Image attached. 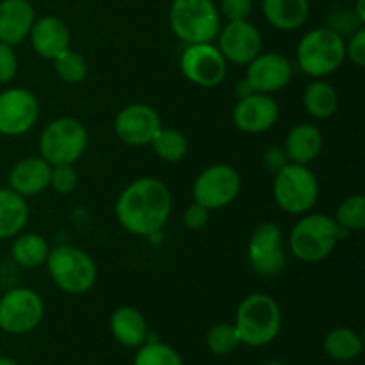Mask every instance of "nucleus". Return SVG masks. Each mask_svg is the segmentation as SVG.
<instances>
[{"label":"nucleus","mask_w":365,"mask_h":365,"mask_svg":"<svg viewBox=\"0 0 365 365\" xmlns=\"http://www.w3.org/2000/svg\"><path fill=\"white\" fill-rule=\"evenodd\" d=\"M173 209L171 191L160 178L141 177L120 192L114 214L123 230L139 237H153L166 227Z\"/></svg>","instance_id":"obj_1"},{"label":"nucleus","mask_w":365,"mask_h":365,"mask_svg":"<svg viewBox=\"0 0 365 365\" xmlns=\"http://www.w3.org/2000/svg\"><path fill=\"white\" fill-rule=\"evenodd\" d=\"M346 232L335 223L334 216L323 212H307L299 216L287 237L289 252L299 262L317 264L327 260L337 248Z\"/></svg>","instance_id":"obj_2"},{"label":"nucleus","mask_w":365,"mask_h":365,"mask_svg":"<svg viewBox=\"0 0 365 365\" xmlns=\"http://www.w3.org/2000/svg\"><path fill=\"white\" fill-rule=\"evenodd\" d=\"M234 327L241 344L262 348L280 335L282 309L273 296L266 292L248 294L237 307Z\"/></svg>","instance_id":"obj_3"},{"label":"nucleus","mask_w":365,"mask_h":365,"mask_svg":"<svg viewBox=\"0 0 365 365\" xmlns=\"http://www.w3.org/2000/svg\"><path fill=\"white\" fill-rule=\"evenodd\" d=\"M45 267L56 287L70 296L86 294L98 280L95 259L77 246L63 245L52 248Z\"/></svg>","instance_id":"obj_4"},{"label":"nucleus","mask_w":365,"mask_h":365,"mask_svg":"<svg viewBox=\"0 0 365 365\" xmlns=\"http://www.w3.org/2000/svg\"><path fill=\"white\" fill-rule=\"evenodd\" d=\"M344 61V38L330 27L312 29L296 46V64L310 78L330 77Z\"/></svg>","instance_id":"obj_5"},{"label":"nucleus","mask_w":365,"mask_h":365,"mask_svg":"<svg viewBox=\"0 0 365 365\" xmlns=\"http://www.w3.org/2000/svg\"><path fill=\"white\" fill-rule=\"evenodd\" d=\"M170 27L184 45L212 43L221 29V14L214 0H173Z\"/></svg>","instance_id":"obj_6"},{"label":"nucleus","mask_w":365,"mask_h":365,"mask_svg":"<svg viewBox=\"0 0 365 365\" xmlns=\"http://www.w3.org/2000/svg\"><path fill=\"white\" fill-rule=\"evenodd\" d=\"M319 178L303 164L289 163L274 173L273 200L285 214L303 216L319 200Z\"/></svg>","instance_id":"obj_7"},{"label":"nucleus","mask_w":365,"mask_h":365,"mask_svg":"<svg viewBox=\"0 0 365 365\" xmlns=\"http://www.w3.org/2000/svg\"><path fill=\"white\" fill-rule=\"evenodd\" d=\"M89 134L86 125L73 116H61L48 121L39 134V155L50 164H75L88 148Z\"/></svg>","instance_id":"obj_8"},{"label":"nucleus","mask_w":365,"mask_h":365,"mask_svg":"<svg viewBox=\"0 0 365 365\" xmlns=\"http://www.w3.org/2000/svg\"><path fill=\"white\" fill-rule=\"evenodd\" d=\"M45 302L31 287H13L0 296V330L9 335H27L41 324Z\"/></svg>","instance_id":"obj_9"},{"label":"nucleus","mask_w":365,"mask_h":365,"mask_svg":"<svg viewBox=\"0 0 365 365\" xmlns=\"http://www.w3.org/2000/svg\"><path fill=\"white\" fill-rule=\"evenodd\" d=\"M241 173L232 164H210L200 171L192 184V202L209 210H220L232 205L241 195Z\"/></svg>","instance_id":"obj_10"},{"label":"nucleus","mask_w":365,"mask_h":365,"mask_svg":"<svg viewBox=\"0 0 365 365\" xmlns=\"http://www.w3.org/2000/svg\"><path fill=\"white\" fill-rule=\"evenodd\" d=\"M248 262L260 277H277L287 266L284 232L273 221L259 223L250 234Z\"/></svg>","instance_id":"obj_11"},{"label":"nucleus","mask_w":365,"mask_h":365,"mask_svg":"<svg viewBox=\"0 0 365 365\" xmlns=\"http://www.w3.org/2000/svg\"><path fill=\"white\" fill-rule=\"evenodd\" d=\"M180 71L198 88H217L228 75V63L216 43L185 45L180 53Z\"/></svg>","instance_id":"obj_12"},{"label":"nucleus","mask_w":365,"mask_h":365,"mask_svg":"<svg viewBox=\"0 0 365 365\" xmlns=\"http://www.w3.org/2000/svg\"><path fill=\"white\" fill-rule=\"evenodd\" d=\"M39 120L38 96L25 88L0 91V135L20 138L29 134Z\"/></svg>","instance_id":"obj_13"},{"label":"nucleus","mask_w":365,"mask_h":365,"mask_svg":"<svg viewBox=\"0 0 365 365\" xmlns=\"http://www.w3.org/2000/svg\"><path fill=\"white\" fill-rule=\"evenodd\" d=\"M245 84L252 93L274 95L287 88L294 75L291 59L280 52H260L246 64Z\"/></svg>","instance_id":"obj_14"},{"label":"nucleus","mask_w":365,"mask_h":365,"mask_svg":"<svg viewBox=\"0 0 365 365\" xmlns=\"http://www.w3.org/2000/svg\"><path fill=\"white\" fill-rule=\"evenodd\" d=\"M216 46L228 64L246 66L264 50L262 34L250 20L227 21L216 36Z\"/></svg>","instance_id":"obj_15"},{"label":"nucleus","mask_w":365,"mask_h":365,"mask_svg":"<svg viewBox=\"0 0 365 365\" xmlns=\"http://www.w3.org/2000/svg\"><path fill=\"white\" fill-rule=\"evenodd\" d=\"M163 127L157 109L148 103H130L118 110L114 118V134L123 145L141 148L150 146L153 135Z\"/></svg>","instance_id":"obj_16"},{"label":"nucleus","mask_w":365,"mask_h":365,"mask_svg":"<svg viewBox=\"0 0 365 365\" xmlns=\"http://www.w3.org/2000/svg\"><path fill=\"white\" fill-rule=\"evenodd\" d=\"M280 120V106L271 95L248 93L239 96L232 110L234 127L242 134L257 135L269 132Z\"/></svg>","instance_id":"obj_17"},{"label":"nucleus","mask_w":365,"mask_h":365,"mask_svg":"<svg viewBox=\"0 0 365 365\" xmlns=\"http://www.w3.org/2000/svg\"><path fill=\"white\" fill-rule=\"evenodd\" d=\"M29 41L38 57L46 61H53L59 53L70 48L71 32L66 21L56 14H45L36 18L29 32Z\"/></svg>","instance_id":"obj_18"},{"label":"nucleus","mask_w":365,"mask_h":365,"mask_svg":"<svg viewBox=\"0 0 365 365\" xmlns=\"http://www.w3.org/2000/svg\"><path fill=\"white\" fill-rule=\"evenodd\" d=\"M52 166L41 155L24 157L18 160L7 175V187L24 198H34L50 187Z\"/></svg>","instance_id":"obj_19"},{"label":"nucleus","mask_w":365,"mask_h":365,"mask_svg":"<svg viewBox=\"0 0 365 365\" xmlns=\"http://www.w3.org/2000/svg\"><path fill=\"white\" fill-rule=\"evenodd\" d=\"M282 148H284L289 163L310 166L323 153L324 135L317 125L302 121L289 128Z\"/></svg>","instance_id":"obj_20"},{"label":"nucleus","mask_w":365,"mask_h":365,"mask_svg":"<svg viewBox=\"0 0 365 365\" xmlns=\"http://www.w3.org/2000/svg\"><path fill=\"white\" fill-rule=\"evenodd\" d=\"M34 21L36 11L29 0H0V43L20 45Z\"/></svg>","instance_id":"obj_21"},{"label":"nucleus","mask_w":365,"mask_h":365,"mask_svg":"<svg viewBox=\"0 0 365 365\" xmlns=\"http://www.w3.org/2000/svg\"><path fill=\"white\" fill-rule=\"evenodd\" d=\"M260 7L267 24L282 32L298 31L310 16L309 0H262Z\"/></svg>","instance_id":"obj_22"},{"label":"nucleus","mask_w":365,"mask_h":365,"mask_svg":"<svg viewBox=\"0 0 365 365\" xmlns=\"http://www.w3.org/2000/svg\"><path fill=\"white\" fill-rule=\"evenodd\" d=\"M110 334L121 346L138 349L148 339V324L135 307H118L110 316Z\"/></svg>","instance_id":"obj_23"},{"label":"nucleus","mask_w":365,"mask_h":365,"mask_svg":"<svg viewBox=\"0 0 365 365\" xmlns=\"http://www.w3.org/2000/svg\"><path fill=\"white\" fill-rule=\"evenodd\" d=\"M302 106L310 118L327 121L339 110V93L324 78H312L305 86L302 95Z\"/></svg>","instance_id":"obj_24"},{"label":"nucleus","mask_w":365,"mask_h":365,"mask_svg":"<svg viewBox=\"0 0 365 365\" xmlns=\"http://www.w3.org/2000/svg\"><path fill=\"white\" fill-rule=\"evenodd\" d=\"M29 210L27 198L9 187H0V241L16 237L27 227Z\"/></svg>","instance_id":"obj_25"},{"label":"nucleus","mask_w":365,"mask_h":365,"mask_svg":"<svg viewBox=\"0 0 365 365\" xmlns=\"http://www.w3.org/2000/svg\"><path fill=\"white\" fill-rule=\"evenodd\" d=\"M50 250H52L50 242L43 235L34 234V232H21L16 237H13L11 257L16 266L32 271L45 266Z\"/></svg>","instance_id":"obj_26"},{"label":"nucleus","mask_w":365,"mask_h":365,"mask_svg":"<svg viewBox=\"0 0 365 365\" xmlns=\"http://www.w3.org/2000/svg\"><path fill=\"white\" fill-rule=\"evenodd\" d=\"M323 351L334 362H353L364 351L362 335L348 327H337L323 339Z\"/></svg>","instance_id":"obj_27"},{"label":"nucleus","mask_w":365,"mask_h":365,"mask_svg":"<svg viewBox=\"0 0 365 365\" xmlns=\"http://www.w3.org/2000/svg\"><path fill=\"white\" fill-rule=\"evenodd\" d=\"M159 159L166 163H180L189 152V141L184 132L175 127H160L150 143Z\"/></svg>","instance_id":"obj_28"},{"label":"nucleus","mask_w":365,"mask_h":365,"mask_svg":"<svg viewBox=\"0 0 365 365\" xmlns=\"http://www.w3.org/2000/svg\"><path fill=\"white\" fill-rule=\"evenodd\" d=\"M52 63L57 78L61 82H64V84H82L86 81V77H88V61L84 59V56L81 52L73 50L71 46L68 50H64L63 53H59Z\"/></svg>","instance_id":"obj_29"},{"label":"nucleus","mask_w":365,"mask_h":365,"mask_svg":"<svg viewBox=\"0 0 365 365\" xmlns=\"http://www.w3.org/2000/svg\"><path fill=\"white\" fill-rule=\"evenodd\" d=\"M334 220L346 234L349 232H362L365 228V198L364 195L348 196L339 203L334 214Z\"/></svg>","instance_id":"obj_30"},{"label":"nucleus","mask_w":365,"mask_h":365,"mask_svg":"<svg viewBox=\"0 0 365 365\" xmlns=\"http://www.w3.org/2000/svg\"><path fill=\"white\" fill-rule=\"evenodd\" d=\"M134 365H184L180 353L159 341H150L139 346Z\"/></svg>","instance_id":"obj_31"},{"label":"nucleus","mask_w":365,"mask_h":365,"mask_svg":"<svg viewBox=\"0 0 365 365\" xmlns=\"http://www.w3.org/2000/svg\"><path fill=\"white\" fill-rule=\"evenodd\" d=\"M205 342L209 351L216 356L230 355L241 346V339H239L234 323H216L214 327H210V330L207 331Z\"/></svg>","instance_id":"obj_32"},{"label":"nucleus","mask_w":365,"mask_h":365,"mask_svg":"<svg viewBox=\"0 0 365 365\" xmlns=\"http://www.w3.org/2000/svg\"><path fill=\"white\" fill-rule=\"evenodd\" d=\"M78 171L75 164H59L50 171V189L61 196H68L77 189Z\"/></svg>","instance_id":"obj_33"},{"label":"nucleus","mask_w":365,"mask_h":365,"mask_svg":"<svg viewBox=\"0 0 365 365\" xmlns=\"http://www.w3.org/2000/svg\"><path fill=\"white\" fill-rule=\"evenodd\" d=\"M346 61L356 68L365 66V27L356 29L353 34L344 38Z\"/></svg>","instance_id":"obj_34"},{"label":"nucleus","mask_w":365,"mask_h":365,"mask_svg":"<svg viewBox=\"0 0 365 365\" xmlns=\"http://www.w3.org/2000/svg\"><path fill=\"white\" fill-rule=\"evenodd\" d=\"M216 6L221 18L227 21L248 20L253 11V0H220Z\"/></svg>","instance_id":"obj_35"},{"label":"nucleus","mask_w":365,"mask_h":365,"mask_svg":"<svg viewBox=\"0 0 365 365\" xmlns=\"http://www.w3.org/2000/svg\"><path fill=\"white\" fill-rule=\"evenodd\" d=\"M327 27H330L331 31H335L337 34H341L342 38H346V36L353 34L356 29L364 27V25L360 24L359 18L355 16L353 9L351 11L339 9V11H335L334 14H331L330 20H328Z\"/></svg>","instance_id":"obj_36"},{"label":"nucleus","mask_w":365,"mask_h":365,"mask_svg":"<svg viewBox=\"0 0 365 365\" xmlns=\"http://www.w3.org/2000/svg\"><path fill=\"white\" fill-rule=\"evenodd\" d=\"M18 73V57L14 46L0 43V84H9Z\"/></svg>","instance_id":"obj_37"},{"label":"nucleus","mask_w":365,"mask_h":365,"mask_svg":"<svg viewBox=\"0 0 365 365\" xmlns=\"http://www.w3.org/2000/svg\"><path fill=\"white\" fill-rule=\"evenodd\" d=\"M182 220H184V227L187 228V230L200 232L209 225L210 210L205 209L203 205H200V203L192 202L191 205L185 207L184 217H182Z\"/></svg>","instance_id":"obj_38"},{"label":"nucleus","mask_w":365,"mask_h":365,"mask_svg":"<svg viewBox=\"0 0 365 365\" xmlns=\"http://www.w3.org/2000/svg\"><path fill=\"white\" fill-rule=\"evenodd\" d=\"M264 164H266L267 170L277 173V171L282 170L285 164H289V159L282 146H271V148H267L266 152H264Z\"/></svg>","instance_id":"obj_39"},{"label":"nucleus","mask_w":365,"mask_h":365,"mask_svg":"<svg viewBox=\"0 0 365 365\" xmlns=\"http://www.w3.org/2000/svg\"><path fill=\"white\" fill-rule=\"evenodd\" d=\"M353 13L359 18L360 24L365 25V0H356L355 7H353Z\"/></svg>","instance_id":"obj_40"},{"label":"nucleus","mask_w":365,"mask_h":365,"mask_svg":"<svg viewBox=\"0 0 365 365\" xmlns=\"http://www.w3.org/2000/svg\"><path fill=\"white\" fill-rule=\"evenodd\" d=\"M0 365H18L13 359L9 356H0Z\"/></svg>","instance_id":"obj_41"},{"label":"nucleus","mask_w":365,"mask_h":365,"mask_svg":"<svg viewBox=\"0 0 365 365\" xmlns=\"http://www.w3.org/2000/svg\"><path fill=\"white\" fill-rule=\"evenodd\" d=\"M266 365H285V364H282V362H267Z\"/></svg>","instance_id":"obj_42"}]
</instances>
